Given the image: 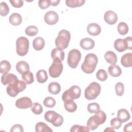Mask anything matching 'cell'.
Wrapping results in <instances>:
<instances>
[{
    "mask_svg": "<svg viewBox=\"0 0 132 132\" xmlns=\"http://www.w3.org/2000/svg\"><path fill=\"white\" fill-rule=\"evenodd\" d=\"M38 33V28L33 25H30L26 27L25 29V34L30 37L36 36Z\"/></svg>",
    "mask_w": 132,
    "mask_h": 132,
    "instance_id": "836d02e7",
    "label": "cell"
},
{
    "mask_svg": "<svg viewBox=\"0 0 132 132\" xmlns=\"http://www.w3.org/2000/svg\"><path fill=\"white\" fill-rule=\"evenodd\" d=\"M9 22L14 26H18L20 25L22 21V16L18 13H12L9 19Z\"/></svg>",
    "mask_w": 132,
    "mask_h": 132,
    "instance_id": "603a6c76",
    "label": "cell"
},
{
    "mask_svg": "<svg viewBox=\"0 0 132 132\" xmlns=\"http://www.w3.org/2000/svg\"><path fill=\"white\" fill-rule=\"evenodd\" d=\"M35 130L37 132L53 131L52 129L47 125L42 122H39L36 124L35 126Z\"/></svg>",
    "mask_w": 132,
    "mask_h": 132,
    "instance_id": "f1b7e54d",
    "label": "cell"
},
{
    "mask_svg": "<svg viewBox=\"0 0 132 132\" xmlns=\"http://www.w3.org/2000/svg\"><path fill=\"white\" fill-rule=\"evenodd\" d=\"M44 119L55 127L60 126L63 122L62 116L53 110L46 111L44 114Z\"/></svg>",
    "mask_w": 132,
    "mask_h": 132,
    "instance_id": "5b68a950",
    "label": "cell"
},
{
    "mask_svg": "<svg viewBox=\"0 0 132 132\" xmlns=\"http://www.w3.org/2000/svg\"><path fill=\"white\" fill-rule=\"evenodd\" d=\"M80 47L85 50H92L94 45L95 42L94 40L89 38H85L82 39L79 43Z\"/></svg>",
    "mask_w": 132,
    "mask_h": 132,
    "instance_id": "5bb4252c",
    "label": "cell"
},
{
    "mask_svg": "<svg viewBox=\"0 0 132 132\" xmlns=\"http://www.w3.org/2000/svg\"><path fill=\"white\" fill-rule=\"evenodd\" d=\"M23 131H24V129H23V126L20 124L14 125L13 126H12L10 129L11 132H16V131L23 132Z\"/></svg>",
    "mask_w": 132,
    "mask_h": 132,
    "instance_id": "bcb514c9",
    "label": "cell"
},
{
    "mask_svg": "<svg viewBox=\"0 0 132 132\" xmlns=\"http://www.w3.org/2000/svg\"><path fill=\"white\" fill-rule=\"evenodd\" d=\"M87 110L90 113H95L100 110V106L97 103H90L87 106Z\"/></svg>",
    "mask_w": 132,
    "mask_h": 132,
    "instance_id": "d590c367",
    "label": "cell"
},
{
    "mask_svg": "<svg viewBox=\"0 0 132 132\" xmlns=\"http://www.w3.org/2000/svg\"><path fill=\"white\" fill-rule=\"evenodd\" d=\"M95 121L98 125L103 124L106 120V114L102 110H99L93 116Z\"/></svg>",
    "mask_w": 132,
    "mask_h": 132,
    "instance_id": "484cf974",
    "label": "cell"
},
{
    "mask_svg": "<svg viewBox=\"0 0 132 132\" xmlns=\"http://www.w3.org/2000/svg\"><path fill=\"white\" fill-rule=\"evenodd\" d=\"M71 39V35L69 31L62 29L59 31L57 37L55 39V45L57 48L64 50L68 47Z\"/></svg>",
    "mask_w": 132,
    "mask_h": 132,
    "instance_id": "7a4b0ae2",
    "label": "cell"
},
{
    "mask_svg": "<svg viewBox=\"0 0 132 132\" xmlns=\"http://www.w3.org/2000/svg\"><path fill=\"white\" fill-rule=\"evenodd\" d=\"M45 45V41L41 37H38L34 39L32 42V46L36 51L42 50Z\"/></svg>",
    "mask_w": 132,
    "mask_h": 132,
    "instance_id": "d6986e66",
    "label": "cell"
},
{
    "mask_svg": "<svg viewBox=\"0 0 132 132\" xmlns=\"http://www.w3.org/2000/svg\"><path fill=\"white\" fill-rule=\"evenodd\" d=\"M51 57L53 59H59L62 61L64 58V52L60 48H54L51 52Z\"/></svg>",
    "mask_w": 132,
    "mask_h": 132,
    "instance_id": "cb8c5ba5",
    "label": "cell"
},
{
    "mask_svg": "<svg viewBox=\"0 0 132 132\" xmlns=\"http://www.w3.org/2000/svg\"><path fill=\"white\" fill-rule=\"evenodd\" d=\"M17 79H18L17 76L12 73L4 74L1 77V82L3 85H9Z\"/></svg>",
    "mask_w": 132,
    "mask_h": 132,
    "instance_id": "2e32d148",
    "label": "cell"
},
{
    "mask_svg": "<svg viewBox=\"0 0 132 132\" xmlns=\"http://www.w3.org/2000/svg\"><path fill=\"white\" fill-rule=\"evenodd\" d=\"M11 64L7 60H2L0 63V72L4 74L9 72L11 69Z\"/></svg>",
    "mask_w": 132,
    "mask_h": 132,
    "instance_id": "1f68e13d",
    "label": "cell"
},
{
    "mask_svg": "<svg viewBox=\"0 0 132 132\" xmlns=\"http://www.w3.org/2000/svg\"><path fill=\"white\" fill-rule=\"evenodd\" d=\"M31 111L36 114H40L43 112V107L38 103H34L31 107Z\"/></svg>",
    "mask_w": 132,
    "mask_h": 132,
    "instance_id": "ab89813d",
    "label": "cell"
},
{
    "mask_svg": "<svg viewBox=\"0 0 132 132\" xmlns=\"http://www.w3.org/2000/svg\"><path fill=\"white\" fill-rule=\"evenodd\" d=\"M64 102V107L65 109L69 112H73L77 109V106L73 100H68Z\"/></svg>",
    "mask_w": 132,
    "mask_h": 132,
    "instance_id": "4316f807",
    "label": "cell"
},
{
    "mask_svg": "<svg viewBox=\"0 0 132 132\" xmlns=\"http://www.w3.org/2000/svg\"><path fill=\"white\" fill-rule=\"evenodd\" d=\"M45 22L50 25L56 24L59 20V16L57 12L54 11H48L46 12L44 16Z\"/></svg>",
    "mask_w": 132,
    "mask_h": 132,
    "instance_id": "8fae6325",
    "label": "cell"
},
{
    "mask_svg": "<svg viewBox=\"0 0 132 132\" xmlns=\"http://www.w3.org/2000/svg\"><path fill=\"white\" fill-rule=\"evenodd\" d=\"M22 78L27 85L31 84L34 81V75L32 73L29 71L23 73L22 74Z\"/></svg>",
    "mask_w": 132,
    "mask_h": 132,
    "instance_id": "4dcf8cb0",
    "label": "cell"
},
{
    "mask_svg": "<svg viewBox=\"0 0 132 132\" xmlns=\"http://www.w3.org/2000/svg\"><path fill=\"white\" fill-rule=\"evenodd\" d=\"M15 68L16 71L21 74L29 71V65L28 63L25 61H19L16 64Z\"/></svg>",
    "mask_w": 132,
    "mask_h": 132,
    "instance_id": "7402d4cb",
    "label": "cell"
},
{
    "mask_svg": "<svg viewBox=\"0 0 132 132\" xmlns=\"http://www.w3.org/2000/svg\"><path fill=\"white\" fill-rule=\"evenodd\" d=\"M87 30L89 35L93 36L98 35L101 32V26L95 23L89 24L87 26Z\"/></svg>",
    "mask_w": 132,
    "mask_h": 132,
    "instance_id": "9a60e30c",
    "label": "cell"
},
{
    "mask_svg": "<svg viewBox=\"0 0 132 132\" xmlns=\"http://www.w3.org/2000/svg\"><path fill=\"white\" fill-rule=\"evenodd\" d=\"M89 130L87 126L79 125H74L70 129L71 132H88Z\"/></svg>",
    "mask_w": 132,
    "mask_h": 132,
    "instance_id": "8d00e7d4",
    "label": "cell"
},
{
    "mask_svg": "<svg viewBox=\"0 0 132 132\" xmlns=\"http://www.w3.org/2000/svg\"><path fill=\"white\" fill-rule=\"evenodd\" d=\"M48 78L47 73L44 70H40L36 73V79L37 81L40 84L45 82Z\"/></svg>",
    "mask_w": 132,
    "mask_h": 132,
    "instance_id": "83f0119b",
    "label": "cell"
},
{
    "mask_svg": "<svg viewBox=\"0 0 132 132\" xmlns=\"http://www.w3.org/2000/svg\"><path fill=\"white\" fill-rule=\"evenodd\" d=\"M16 52L18 55L24 56L26 55L29 50V41L25 37H20L16 41Z\"/></svg>",
    "mask_w": 132,
    "mask_h": 132,
    "instance_id": "8992f818",
    "label": "cell"
},
{
    "mask_svg": "<svg viewBox=\"0 0 132 132\" xmlns=\"http://www.w3.org/2000/svg\"><path fill=\"white\" fill-rule=\"evenodd\" d=\"M117 118L123 123L129 120L130 118V116L126 109H120L118 111Z\"/></svg>",
    "mask_w": 132,
    "mask_h": 132,
    "instance_id": "ffe728a7",
    "label": "cell"
},
{
    "mask_svg": "<svg viewBox=\"0 0 132 132\" xmlns=\"http://www.w3.org/2000/svg\"><path fill=\"white\" fill-rule=\"evenodd\" d=\"M116 93L118 96H122L124 92V84L121 82H117L115 86Z\"/></svg>",
    "mask_w": 132,
    "mask_h": 132,
    "instance_id": "b9f144b4",
    "label": "cell"
},
{
    "mask_svg": "<svg viewBox=\"0 0 132 132\" xmlns=\"http://www.w3.org/2000/svg\"><path fill=\"white\" fill-rule=\"evenodd\" d=\"M81 89L78 86L74 85L65 91L62 95V100L63 102L68 100H74L80 96Z\"/></svg>",
    "mask_w": 132,
    "mask_h": 132,
    "instance_id": "52a82bcc",
    "label": "cell"
},
{
    "mask_svg": "<svg viewBox=\"0 0 132 132\" xmlns=\"http://www.w3.org/2000/svg\"><path fill=\"white\" fill-rule=\"evenodd\" d=\"M101 87L96 82H92L85 90V97L88 100L95 99L100 94Z\"/></svg>",
    "mask_w": 132,
    "mask_h": 132,
    "instance_id": "277c9868",
    "label": "cell"
},
{
    "mask_svg": "<svg viewBox=\"0 0 132 132\" xmlns=\"http://www.w3.org/2000/svg\"><path fill=\"white\" fill-rule=\"evenodd\" d=\"M108 72L110 76L117 77L121 75L122 73V70L118 65L116 64H111L108 68Z\"/></svg>",
    "mask_w": 132,
    "mask_h": 132,
    "instance_id": "e0dca14e",
    "label": "cell"
},
{
    "mask_svg": "<svg viewBox=\"0 0 132 132\" xmlns=\"http://www.w3.org/2000/svg\"><path fill=\"white\" fill-rule=\"evenodd\" d=\"M11 5L15 8H21L23 6L24 2L22 0H10Z\"/></svg>",
    "mask_w": 132,
    "mask_h": 132,
    "instance_id": "f6af8a7d",
    "label": "cell"
},
{
    "mask_svg": "<svg viewBox=\"0 0 132 132\" xmlns=\"http://www.w3.org/2000/svg\"><path fill=\"white\" fill-rule=\"evenodd\" d=\"M96 77L99 80L104 81L107 79L108 74L106 71L104 69H100L96 73Z\"/></svg>",
    "mask_w": 132,
    "mask_h": 132,
    "instance_id": "f35d334b",
    "label": "cell"
},
{
    "mask_svg": "<svg viewBox=\"0 0 132 132\" xmlns=\"http://www.w3.org/2000/svg\"><path fill=\"white\" fill-rule=\"evenodd\" d=\"M121 63L124 67H131L132 65V53H127L123 55L121 59Z\"/></svg>",
    "mask_w": 132,
    "mask_h": 132,
    "instance_id": "ac0fdd59",
    "label": "cell"
},
{
    "mask_svg": "<svg viewBox=\"0 0 132 132\" xmlns=\"http://www.w3.org/2000/svg\"><path fill=\"white\" fill-rule=\"evenodd\" d=\"M104 58L106 61L111 64H114L117 62V56L115 53L109 51L106 52L104 55Z\"/></svg>",
    "mask_w": 132,
    "mask_h": 132,
    "instance_id": "44dd1931",
    "label": "cell"
},
{
    "mask_svg": "<svg viewBox=\"0 0 132 132\" xmlns=\"http://www.w3.org/2000/svg\"><path fill=\"white\" fill-rule=\"evenodd\" d=\"M132 39L131 37H127L125 39H117L114 42V47L119 52H123L126 50H131Z\"/></svg>",
    "mask_w": 132,
    "mask_h": 132,
    "instance_id": "ba28073f",
    "label": "cell"
},
{
    "mask_svg": "<svg viewBox=\"0 0 132 132\" xmlns=\"http://www.w3.org/2000/svg\"><path fill=\"white\" fill-rule=\"evenodd\" d=\"M105 21L109 25L114 24L118 20V15L116 12L112 10L107 11L104 15Z\"/></svg>",
    "mask_w": 132,
    "mask_h": 132,
    "instance_id": "4fadbf2b",
    "label": "cell"
},
{
    "mask_svg": "<svg viewBox=\"0 0 132 132\" xmlns=\"http://www.w3.org/2000/svg\"><path fill=\"white\" fill-rule=\"evenodd\" d=\"M117 29L119 33L121 35H125L127 34L129 30L127 24L123 22H121L118 24Z\"/></svg>",
    "mask_w": 132,
    "mask_h": 132,
    "instance_id": "d6a6232c",
    "label": "cell"
},
{
    "mask_svg": "<svg viewBox=\"0 0 132 132\" xmlns=\"http://www.w3.org/2000/svg\"><path fill=\"white\" fill-rule=\"evenodd\" d=\"M124 131H131L132 130V122H129L128 124H126L123 129Z\"/></svg>",
    "mask_w": 132,
    "mask_h": 132,
    "instance_id": "7dc6e473",
    "label": "cell"
},
{
    "mask_svg": "<svg viewBox=\"0 0 132 132\" xmlns=\"http://www.w3.org/2000/svg\"><path fill=\"white\" fill-rule=\"evenodd\" d=\"M81 57L80 52L77 49H72L68 53L67 62L69 66L71 68H76Z\"/></svg>",
    "mask_w": 132,
    "mask_h": 132,
    "instance_id": "9c48e42d",
    "label": "cell"
},
{
    "mask_svg": "<svg viewBox=\"0 0 132 132\" xmlns=\"http://www.w3.org/2000/svg\"><path fill=\"white\" fill-rule=\"evenodd\" d=\"M114 131V130L113 129L110 128V127H107L106 129H105L104 130V131Z\"/></svg>",
    "mask_w": 132,
    "mask_h": 132,
    "instance_id": "681fc988",
    "label": "cell"
},
{
    "mask_svg": "<svg viewBox=\"0 0 132 132\" xmlns=\"http://www.w3.org/2000/svg\"><path fill=\"white\" fill-rule=\"evenodd\" d=\"M63 70V65L61 61L59 59H54L52 64L48 68V73L53 78L58 77Z\"/></svg>",
    "mask_w": 132,
    "mask_h": 132,
    "instance_id": "30bf717a",
    "label": "cell"
},
{
    "mask_svg": "<svg viewBox=\"0 0 132 132\" xmlns=\"http://www.w3.org/2000/svg\"><path fill=\"white\" fill-rule=\"evenodd\" d=\"M122 122L118 118H114L111 120L110 121V125L112 128L118 129L121 127Z\"/></svg>",
    "mask_w": 132,
    "mask_h": 132,
    "instance_id": "7bdbcfd3",
    "label": "cell"
},
{
    "mask_svg": "<svg viewBox=\"0 0 132 132\" xmlns=\"http://www.w3.org/2000/svg\"><path fill=\"white\" fill-rule=\"evenodd\" d=\"M60 85L57 82H52L48 86V91L52 94H57L60 92Z\"/></svg>",
    "mask_w": 132,
    "mask_h": 132,
    "instance_id": "d4e9b609",
    "label": "cell"
},
{
    "mask_svg": "<svg viewBox=\"0 0 132 132\" xmlns=\"http://www.w3.org/2000/svg\"><path fill=\"white\" fill-rule=\"evenodd\" d=\"M26 88L24 81L17 79L8 85L6 88L7 94L11 97H15L19 93L23 91Z\"/></svg>",
    "mask_w": 132,
    "mask_h": 132,
    "instance_id": "3957f363",
    "label": "cell"
},
{
    "mask_svg": "<svg viewBox=\"0 0 132 132\" xmlns=\"http://www.w3.org/2000/svg\"><path fill=\"white\" fill-rule=\"evenodd\" d=\"M60 3V1L56 0V1H51V5L53 6H57L59 3Z\"/></svg>",
    "mask_w": 132,
    "mask_h": 132,
    "instance_id": "c3c4849f",
    "label": "cell"
},
{
    "mask_svg": "<svg viewBox=\"0 0 132 132\" xmlns=\"http://www.w3.org/2000/svg\"><path fill=\"white\" fill-rule=\"evenodd\" d=\"M85 0H66L65 4L71 8H75L82 6L85 3Z\"/></svg>",
    "mask_w": 132,
    "mask_h": 132,
    "instance_id": "f546056e",
    "label": "cell"
},
{
    "mask_svg": "<svg viewBox=\"0 0 132 132\" xmlns=\"http://www.w3.org/2000/svg\"><path fill=\"white\" fill-rule=\"evenodd\" d=\"M0 14L2 16H6L9 12V8L6 3L1 2L0 5Z\"/></svg>",
    "mask_w": 132,
    "mask_h": 132,
    "instance_id": "60d3db41",
    "label": "cell"
},
{
    "mask_svg": "<svg viewBox=\"0 0 132 132\" xmlns=\"http://www.w3.org/2000/svg\"><path fill=\"white\" fill-rule=\"evenodd\" d=\"M97 63L98 58L95 54H88L85 56L84 61L81 65V69L85 73H92L94 71Z\"/></svg>",
    "mask_w": 132,
    "mask_h": 132,
    "instance_id": "6da1fadb",
    "label": "cell"
},
{
    "mask_svg": "<svg viewBox=\"0 0 132 132\" xmlns=\"http://www.w3.org/2000/svg\"><path fill=\"white\" fill-rule=\"evenodd\" d=\"M98 126V125L95 121L94 116H93L90 117L87 122V126L88 127L89 129L91 130L96 129L97 128Z\"/></svg>",
    "mask_w": 132,
    "mask_h": 132,
    "instance_id": "e575fe53",
    "label": "cell"
},
{
    "mask_svg": "<svg viewBox=\"0 0 132 132\" xmlns=\"http://www.w3.org/2000/svg\"><path fill=\"white\" fill-rule=\"evenodd\" d=\"M15 106L20 109H27L32 107V103L30 98L24 96L19 98L16 101Z\"/></svg>",
    "mask_w": 132,
    "mask_h": 132,
    "instance_id": "7c38bea8",
    "label": "cell"
},
{
    "mask_svg": "<svg viewBox=\"0 0 132 132\" xmlns=\"http://www.w3.org/2000/svg\"><path fill=\"white\" fill-rule=\"evenodd\" d=\"M39 7L41 9H45L51 5V0H39L38 2Z\"/></svg>",
    "mask_w": 132,
    "mask_h": 132,
    "instance_id": "ee69618b",
    "label": "cell"
},
{
    "mask_svg": "<svg viewBox=\"0 0 132 132\" xmlns=\"http://www.w3.org/2000/svg\"><path fill=\"white\" fill-rule=\"evenodd\" d=\"M43 105L47 108H53L56 105V101L53 97L47 96L44 98L43 101Z\"/></svg>",
    "mask_w": 132,
    "mask_h": 132,
    "instance_id": "74e56055",
    "label": "cell"
}]
</instances>
